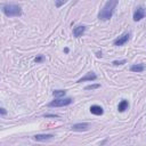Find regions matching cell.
I'll return each instance as SVG.
<instances>
[{"instance_id":"19","label":"cell","mask_w":146,"mask_h":146,"mask_svg":"<svg viewBox=\"0 0 146 146\" xmlns=\"http://www.w3.org/2000/svg\"><path fill=\"white\" fill-rule=\"evenodd\" d=\"M43 116L44 117H57L58 115H56V114H44Z\"/></svg>"},{"instance_id":"10","label":"cell","mask_w":146,"mask_h":146,"mask_svg":"<svg viewBox=\"0 0 146 146\" xmlns=\"http://www.w3.org/2000/svg\"><path fill=\"white\" fill-rule=\"evenodd\" d=\"M90 112L94 114V115H102L104 113V110L102 106L99 105H92L90 106Z\"/></svg>"},{"instance_id":"12","label":"cell","mask_w":146,"mask_h":146,"mask_svg":"<svg viewBox=\"0 0 146 146\" xmlns=\"http://www.w3.org/2000/svg\"><path fill=\"white\" fill-rule=\"evenodd\" d=\"M130 71L131 72L140 73V72H144L145 71V66H144V64H135V65H131L130 66Z\"/></svg>"},{"instance_id":"7","label":"cell","mask_w":146,"mask_h":146,"mask_svg":"<svg viewBox=\"0 0 146 146\" xmlns=\"http://www.w3.org/2000/svg\"><path fill=\"white\" fill-rule=\"evenodd\" d=\"M54 137V135L51 133H38L33 136V139L36 141H46V140H50Z\"/></svg>"},{"instance_id":"15","label":"cell","mask_w":146,"mask_h":146,"mask_svg":"<svg viewBox=\"0 0 146 146\" xmlns=\"http://www.w3.org/2000/svg\"><path fill=\"white\" fill-rule=\"evenodd\" d=\"M127 63V59H120V60H113V65H115V66H117V65H123V64H125Z\"/></svg>"},{"instance_id":"5","label":"cell","mask_w":146,"mask_h":146,"mask_svg":"<svg viewBox=\"0 0 146 146\" xmlns=\"http://www.w3.org/2000/svg\"><path fill=\"white\" fill-rule=\"evenodd\" d=\"M145 16H146V10H145V8H144L143 6L136 7L135 13H133V17H132L133 21H135V22H139V21H141Z\"/></svg>"},{"instance_id":"14","label":"cell","mask_w":146,"mask_h":146,"mask_svg":"<svg viewBox=\"0 0 146 146\" xmlns=\"http://www.w3.org/2000/svg\"><path fill=\"white\" fill-rule=\"evenodd\" d=\"M99 87H100L99 83H95V84H89V86H87L84 89H86V90H94V89H98Z\"/></svg>"},{"instance_id":"13","label":"cell","mask_w":146,"mask_h":146,"mask_svg":"<svg viewBox=\"0 0 146 146\" xmlns=\"http://www.w3.org/2000/svg\"><path fill=\"white\" fill-rule=\"evenodd\" d=\"M52 95L56 98H60V97H64L66 95V90H54L52 91Z\"/></svg>"},{"instance_id":"8","label":"cell","mask_w":146,"mask_h":146,"mask_svg":"<svg viewBox=\"0 0 146 146\" xmlns=\"http://www.w3.org/2000/svg\"><path fill=\"white\" fill-rule=\"evenodd\" d=\"M96 79H97V75L94 72H88V73H86L84 76H82L81 79L78 80V83H81V82H84V81H95Z\"/></svg>"},{"instance_id":"9","label":"cell","mask_w":146,"mask_h":146,"mask_svg":"<svg viewBox=\"0 0 146 146\" xmlns=\"http://www.w3.org/2000/svg\"><path fill=\"white\" fill-rule=\"evenodd\" d=\"M84 31H86V26H83V25H78V26L73 27V35H74L75 38H80V36L84 33Z\"/></svg>"},{"instance_id":"18","label":"cell","mask_w":146,"mask_h":146,"mask_svg":"<svg viewBox=\"0 0 146 146\" xmlns=\"http://www.w3.org/2000/svg\"><path fill=\"white\" fill-rule=\"evenodd\" d=\"M0 114H1L2 116H5V115L7 114V111H6L3 107H1V108H0Z\"/></svg>"},{"instance_id":"20","label":"cell","mask_w":146,"mask_h":146,"mask_svg":"<svg viewBox=\"0 0 146 146\" xmlns=\"http://www.w3.org/2000/svg\"><path fill=\"white\" fill-rule=\"evenodd\" d=\"M96 56H97L98 58H102V56H103V55H102V51H97V52H96Z\"/></svg>"},{"instance_id":"17","label":"cell","mask_w":146,"mask_h":146,"mask_svg":"<svg viewBox=\"0 0 146 146\" xmlns=\"http://www.w3.org/2000/svg\"><path fill=\"white\" fill-rule=\"evenodd\" d=\"M64 3H66V1H56V2H55L56 7H60V6L64 5Z\"/></svg>"},{"instance_id":"1","label":"cell","mask_w":146,"mask_h":146,"mask_svg":"<svg viewBox=\"0 0 146 146\" xmlns=\"http://www.w3.org/2000/svg\"><path fill=\"white\" fill-rule=\"evenodd\" d=\"M117 6V0H108L105 2V5L103 6V8L100 9V11L98 13V18L100 21H108L114 13L115 7Z\"/></svg>"},{"instance_id":"11","label":"cell","mask_w":146,"mask_h":146,"mask_svg":"<svg viewBox=\"0 0 146 146\" xmlns=\"http://www.w3.org/2000/svg\"><path fill=\"white\" fill-rule=\"evenodd\" d=\"M129 108V102L127 100V99H122L120 103H119V105H117V111L119 112H124L125 110H128Z\"/></svg>"},{"instance_id":"16","label":"cell","mask_w":146,"mask_h":146,"mask_svg":"<svg viewBox=\"0 0 146 146\" xmlns=\"http://www.w3.org/2000/svg\"><path fill=\"white\" fill-rule=\"evenodd\" d=\"M44 60V56H42V55H39V56H36L35 58H34V62L36 63V64H39V63H42Z\"/></svg>"},{"instance_id":"3","label":"cell","mask_w":146,"mask_h":146,"mask_svg":"<svg viewBox=\"0 0 146 146\" xmlns=\"http://www.w3.org/2000/svg\"><path fill=\"white\" fill-rule=\"evenodd\" d=\"M72 98H56L48 104V107H62L72 104Z\"/></svg>"},{"instance_id":"6","label":"cell","mask_w":146,"mask_h":146,"mask_svg":"<svg viewBox=\"0 0 146 146\" xmlns=\"http://www.w3.org/2000/svg\"><path fill=\"white\" fill-rule=\"evenodd\" d=\"M90 128V123L88 122H81V123H75L71 127V130L73 131H87Z\"/></svg>"},{"instance_id":"4","label":"cell","mask_w":146,"mask_h":146,"mask_svg":"<svg viewBox=\"0 0 146 146\" xmlns=\"http://www.w3.org/2000/svg\"><path fill=\"white\" fill-rule=\"evenodd\" d=\"M130 32H125V33H123V34H121L119 38H116L114 41H113V46H116V47H120V46H123V44H125L128 41H129V39H130Z\"/></svg>"},{"instance_id":"2","label":"cell","mask_w":146,"mask_h":146,"mask_svg":"<svg viewBox=\"0 0 146 146\" xmlns=\"http://www.w3.org/2000/svg\"><path fill=\"white\" fill-rule=\"evenodd\" d=\"M2 13L7 17H18L22 15V8L16 3H5L2 5Z\"/></svg>"}]
</instances>
